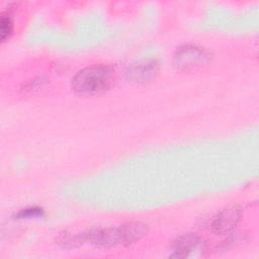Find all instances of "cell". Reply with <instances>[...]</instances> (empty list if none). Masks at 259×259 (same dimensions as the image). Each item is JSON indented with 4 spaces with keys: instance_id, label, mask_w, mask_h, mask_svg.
I'll list each match as a JSON object with an SVG mask.
<instances>
[{
    "instance_id": "1",
    "label": "cell",
    "mask_w": 259,
    "mask_h": 259,
    "mask_svg": "<svg viewBox=\"0 0 259 259\" xmlns=\"http://www.w3.org/2000/svg\"><path fill=\"white\" fill-rule=\"evenodd\" d=\"M114 78V70L103 64L91 65L78 71L72 78V89L81 95H94L108 89Z\"/></svg>"
},
{
    "instance_id": "2",
    "label": "cell",
    "mask_w": 259,
    "mask_h": 259,
    "mask_svg": "<svg viewBox=\"0 0 259 259\" xmlns=\"http://www.w3.org/2000/svg\"><path fill=\"white\" fill-rule=\"evenodd\" d=\"M211 61L210 53L197 45H183L173 55L174 66L181 71H196L207 66Z\"/></svg>"
},
{
    "instance_id": "3",
    "label": "cell",
    "mask_w": 259,
    "mask_h": 259,
    "mask_svg": "<svg viewBox=\"0 0 259 259\" xmlns=\"http://www.w3.org/2000/svg\"><path fill=\"white\" fill-rule=\"evenodd\" d=\"M242 211L238 206H229L221 210L211 224L212 231L218 235H226L232 232L240 222Z\"/></svg>"
},
{
    "instance_id": "4",
    "label": "cell",
    "mask_w": 259,
    "mask_h": 259,
    "mask_svg": "<svg viewBox=\"0 0 259 259\" xmlns=\"http://www.w3.org/2000/svg\"><path fill=\"white\" fill-rule=\"evenodd\" d=\"M159 72V65L156 61H145L132 65L125 75L128 81L134 83H147L156 78Z\"/></svg>"
},
{
    "instance_id": "5",
    "label": "cell",
    "mask_w": 259,
    "mask_h": 259,
    "mask_svg": "<svg viewBox=\"0 0 259 259\" xmlns=\"http://www.w3.org/2000/svg\"><path fill=\"white\" fill-rule=\"evenodd\" d=\"M205 243L195 234H185L174 243V257H187L194 251H201Z\"/></svg>"
},
{
    "instance_id": "6",
    "label": "cell",
    "mask_w": 259,
    "mask_h": 259,
    "mask_svg": "<svg viewBox=\"0 0 259 259\" xmlns=\"http://www.w3.org/2000/svg\"><path fill=\"white\" fill-rule=\"evenodd\" d=\"M12 28H13V24L10 16L8 14L2 13L1 20H0V35L3 41L10 36L12 32Z\"/></svg>"
},
{
    "instance_id": "7",
    "label": "cell",
    "mask_w": 259,
    "mask_h": 259,
    "mask_svg": "<svg viewBox=\"0 0 259 259\" xmlns=\"http://www.w3.org/2000/svg\"><path fill=\"white\" fill-rule=\"evenodd\" d=\"M42 213V210L40 208H28V209H24V210H21L18 215L23 218V217H37V215H41Z\"/></svg>"
}]
</instances>
